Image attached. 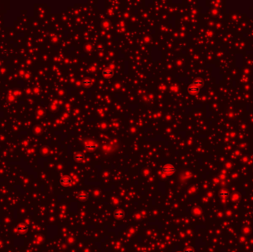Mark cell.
<instances>
[{"instance_id": "1", "label": "cell", "mask_w": 253, "mask_h": 252, "mask_svg": "<svg viewBox=\"0 0 253 252\" xmlns=\"http://www.w3.org/2000/svg\"><path fill=\"white\" fill-rule=\"evenodd\" d=\"M161 172L163 173H164V174H173L175 172H176V169H175V167L172 166V165L167 164L164 166L162 167Z\"/></svg>"}, {"instance_id": "2", "label": "cell", "mask_w": 253, "mask_h": 252, "mask_svg": "<svg viewBox=\"0 0 253 252\" xmlns=\"http://www.w3.org/2000/svg\"><path fill=\"white\" fill-rule=\"evenodd\" d=\"M187 91L188 93H189L191 95H196L197 94L198 92H199V87L196 86L194 84L192 83V84H190L189 87H188L187 88Z\"/></svg>"}, {"instance_id": "3", "label": "cell", "mask_w": 253, "mask_h": 252, "mask_svg": "<svg viewBox=\"0 0 253 252\" xmlns=\"http://www.w3.org/2000/svg\"><path fill=\"white\" fill-rule=\"evenodd\" d=\"M72 183V179L69 177H63L60 179V183L63 186H68Z\"/></svg>"}, {"instance_id": "4", "label": "cell", "mask_w": 253, "mask_h": 252, "mask_svg": "<svg viewBox=\"0 0 253 252\" xmlns=\"http://www.w3.org/2000/svg\"><path fill=\"white\" fill-rule=\"evenodd\" d=\"M102 74L105 78H111L113 75V71L110 68H106L103 70Z\"/></svg>"}, {"instance_id": "5", "label": "cell", "mask_w": 253, "mask_h": 252, "mask_svg": "<svg viewBox=\"0 0 253 252\" xmlns=\"http://www.w3.org/2000/svg\"><path fill=\"white\" fill-rule=\"evenodd\" d=\"M28 230V225L27 224H21L17 227V231L21 232V233H24Z\"/></svg>"}, {"instance_id": "6", "label": "cell", "mask_w": 253, "mask_h": 252, "mask_svg": "<svg viewBox=\"0 0 253 252\" xmlns=\"http://www.w3.org/2000/svg\"><path fill=\"white\" fill-rule=\"evenodd\" d=\"M114 216L116 218H119V219L122 218V217H124V212L122 210H121V209H118V210H116L114 212Z\"/></svg>"}, {"instance_id": "7", "label": "cell", "mask_w": 253, "mask_h": 252, "mask_svg": "<svg viewBox=\"0 0 253 252\" xmlns=\"http://www.w3.org/2000/svg\"><path fill=\"white\" fill-rule=\"evenodd\" d=\"M97 146L98 145L93 141H91V143L90 142V143L85 144V147H86V149H95L97 147Z\"/></svg>"}, {"instance_id": "8", "label": "cell", "mask_w": 253, "mask_h": 252, "mask_svg": "<svg viewBox=\"0 0 253 252\" xmlns=\"http://www.w3.org/2000/svg\"><path fill=\"white\" fill-rule=\"evenodd\" d=\"M193 84H194L195 85H196V86H197V87H198L199 88L200 87H201L203 84H204V83H203V81H201V80H200V79H196V81H195L194 82H193Z\"/></svg>"}, {"instance_id": "9", "label": "cell", "mask_w": 253, "mask_h": 252, "mask_svg": "<svg viewBox=\"0 0 253 252\" xmlns=\"http://www.w3.org/2000/svg\"><path fill=\"white\" fill-rule=\"evenodd\" d=\"M78 197H79V199H80V200H86L87 198V195L85 193L81 192L78 195Z\"/></svg>"}, {"instance_id": "10", "label": "cell", "mask_w": 253, "mask_h": 252, "mask_svg": "<svg viewBox=\"0 0 253 252\" xmlns=\"http://www.w3.org/2000/svg\"><path fill=\"white\" fill-rule=\"evenodd\" d=\"M83 84L85 85V86H90L92 84V81L90 80V79H84V81H83Z\"/></svg>"}, {"instance_id": "11", "label": "cell", "mask_w": 253, "mask_h": 252, "mask_svg": "<svg viewBox=\"0 0 253 252\" xmlns=\"http://www.w3.org/2000/svg\"><path fill=\"white\" fill-rule=\"evenodd\" d=\"M219 195L221 197H226L229 196V192L226 191H221L219 193Z\"/></svg>"}, {"instance_id": "12", "label": "cell", "mask_w": 253, "mask_h": 252, "mask_svg": "<svg viewBox=\"0 0 253 252\" xmlns=\"http://www.w3.org/2000/svg\"><path fill=\"white\" fill-rule=\"evenodd\" d=\"M75 158H76V159L77 160H81L84 159V155H83L82 154H81V153H79V154H76Z\"/></svg>"}, {"instance_id": "13", "label": "cell", "mask_w": 253, "mask_h": 252, "mask_svg": "<svg viewBox=\"0 0 253 252\" xmlns=\"http://www.w3.org/2000/svg\"><path fill=\"white\" fill-rule=\"evenodd\" d=\"M184 252H194V251L191 248H187L184 250Z\"/></svg>"}]
</instances>
